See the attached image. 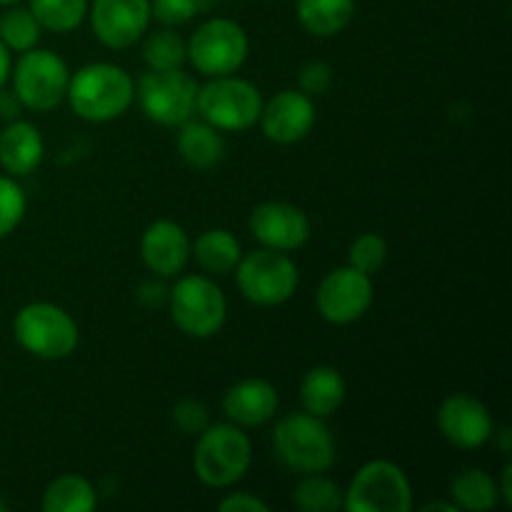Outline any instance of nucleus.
Wrapping results in <instances>:
<instances>
[{
	"mask_svg": "<svg viewBox=\"0 0 512 512\" xmlns=\"http://www.w3.org/2000/svg\"><path fill=\"white\" fill-rule=\"evenodd\" d=\"M43 512H90L98 508V490L83 475H60L43 490Z\"/></svg>",
	"mask_w": 512,
	"mask_h": 512,
	"instance_id": "obj_25",
	"label": "nucleus"
},
{
	"mask_svg": "<svg viewBox=\"0 0 512 512\" xmlns=\"http://www.w3.org/2000/svg\"><path fill=\"white\" fill-rule=\"evenodd\" d=\"M388 240L378 233H360L348 248V265L373 278L388 263Z\"/></svg>",
	"mask_w": 512,
	"mask_h": 512,
	"instance_id": "obj_30",
	"label": "nucleus"
},
{
	"mask_svg": "<svg viewBox=\"0 0 512 512\" xmlns=\"http://www.w3.org/2000/svg\"><path fill=\"white\" fill-rule=\"evenodd\" d=\"M145 268L158 278H178L190 263V235L175 220H155L140 240Z\"/></svg>",
	"mask_w": 512,
	"mask_h": 512,
	"instance_id": "obj_17",
	"label": "nucleus"
},
{
	"mask_svg": "<svg viewBox=\"0 0 512 512\" xmlns=\"http://www.w3.org/2000/svg\"><path fill=\"white\" fill-rule=\"evenodd\" d=\"M45 143L40 130L28 120H10L0 133V168L13 178H25L43 163Z\"/></svg>",
	"mask_w": 512,
	"mask_h": 512,
	"instance_id": "obj_19",
	"label": "nucleus"
},
{
	"mask_svg": "<svg viewBox=\"0 0 512 512\" xmlns=\"http://www.w3.org/2000/svg\"><path fill=\"white\" fill-rule=\"evenodd\" d=\"M298 23L315 38L343 33L355 15V0H298Z\"/></svg>",
	"mask_w": 512,
	"mask_h": 512,
	"instance_id": "obj_23",
	"label": "nucleus"
},
{
	"mask_svg": "<svg viewBox=\"0 0 512 512\" xmlns=\"http://www.w3.org/2000/svg\"><path fill=\"white\" fill-rule=\"evenodd\" d=\"M413 508V485L400 465L390 460H370L343 490V510L348 512H408Z\"/></svg>",
	"mask_w": 512,
	"mask_h": 512,
	"instance_id": "obj_10",
	"label": "nucleus"
},
{
	"mask_svg": "<svg viewBox=\"0 0 512 512\" xmlns=\"http://www.w3.org/2000/svg\"><path fill=\"white\" fill-rule=\"evenodd\" d=\"M260 110H263V95L258 85L238 78L235 73L210 78L203 88L198 85L195 113H200V118L220 133H243L253 128L260 118Z\"/></svg>",
	"mask_w": 512,
	"mask_h": 512,
	"instance_id": "obj_5",
	"label": "nucleus"
},
{
	"mask_svg": "<svg viewBox=\"0 0 512 512\" xmlns=\"http://www.w3.org/2000/svg\"><path fill=\"white\" fill-rule=\"evenodd\" d=\"M70 108L88 123H110L130 110L135 100V83L125 68L115 63H88L70 75Z\"/></svg>",
	"mask_w": 512,
	"mask_h": 512,
	"instance_id": "obj_1",
	"label": "nucleus"
},
{
	"mask_svg": "<svg viewBox=\"0 0 512 512\" xmlns=\"http://www.w3.org/2000/svg\"><path fill=\"white\" fill-rule=\"evenodd\" d=\"M498 493H500V503L512 505V465L510 463H505L503 473H500Z\"/></svg>",
	"mask_w": 512,
	"mask_h": 512,
	"instance_id": "obj_37",
	"label": "nucleus"
},
{
	"mask_svg": "<svg viewBox=\"0 0 512 512\" xmlns=\"http://www.w3.org/2000/svg\"><path fill=\"white\" fill-rule=\"evenodd\" d=\"M190 258H195L205 273L230 275L243 258V248L230 230L210 228L190 243Z\"/></svg>",
	"mask_w": 512,
	"mask_h": 512,
	"instance_id": "obj_22",
	"label": "nucleus"
},
{
	"mask_svg": "<svg viewBox=\"0 0 512 512\" xmlns=\"http://www.w3.org/2000/svg\"><path fill=\"white\" fill-rule=\"evenodd\" d=\"M248 225L253 238L263 248L283 250V253L300 250L313 235L308 213L298 205L280 203V200H270L253 208Z\"/></svg>",
	"mask_w": 512,
	"mask_h": 512,
	"instance_id": "obj_15",
	"label": "nucleus"
},
{
	"mask_svg": "<svg viewBox=\"0 0 512 512\" xmlns=\"http://www.w3.org/2000/svg\"><path fill=\"white\" fill-rule=\"evenodd\" d=\"M263 135L278 145L300 143L315 125V103L303 90H280L263 103L258 118Z\"/></svg>",
	"mask_w": 512,
	"mask_h": 512,
	"instance_id": "obj_16",
	"label": "nucleus"
},
{
	"mask_svg": "<svg viewBox=\"0 0 512 512\" xmlns=\"http://www.w3.org/2000/svg\"><path fill=\"white\" fill-rule=\"evenodd\" d=\"M193 450V470L205 488L225 490L245 478L253 463V443L245 428L233 423H210Z\"/></svg>",
	"mask_w": 512,
	"mask_h": 512,
	"instance_id": "obj_2",
	"label": "nucleus"
},
{
	"mask_svg": "<svg viewBox=\"0 0 512 512\" xmlns=\"http://www.w3.org/2000/svg\"><path fill=\"white\" fill-rule=\"evenodd\" d=\"M233 273L243 298L260 308L288 303L300 283L295 260L283 250L273 248H258L243 255Z\"/></svg>",
	"mask_w": 512,
	"mask_h": 512,
	"instance_id": "obj_7",
	"label": "nucleus"
},
{
	"mask_svg": "<svg viewBox=\"0 0 512 512\" xmlns=\"http://www.w3.org/2000/svg\"><path fill=\"white\" fill-rule=\"evenodd\" d=\"M8 508H5V503H0V512H5Z\"/></svg>",
	"mask_w": 512,
	"mask_h": 512,
	"instance_id": "obj_43",
	"label": "nucleus"
},
{
	"mask_svg": "<svg viewBox=\"0 0 512 512\" xmlns=\"http://www.w3.org/2000/svg\"><path fill=\"white\" fill-rule=\"evenodd\" d=\"M190 65L205 78L238 73L248 60L250 40L240 23L230 18H210L195 28L185 43Z\"/></svg>",
	"mask_w": 512,
	"mask_h": 512,
	"instance_id": "obj_8",
	"label": "nucleus"
},
{
	"mask_svg": "<svg viewBox=\"0 0 512 512\" xmlns=\"http://www.w3.org/2000/svg\"><path fill=\"white\" fill-rule=\"evenodd\" d=\"M220 512H268V503L253 493H230L218 503Z\"/></svg>",
	"mask_w": 512,
	"mask_h": 512,
	"instance_id": "obj_35",
	"label": "nucleus"
},
{
	"mask_svg": "<svg viewBox=\"0 0 512 512\" xmlns=\"http://www.w3.org/2000/svg\"><path fill=\"white\" fill-rule=\"evenodd\" d=\"M20 0H0V5H3V8H8V5H18Z\"/></svg>",
	"mask_w": 512,
	"mask_h": 512,
	"instance_id": "obj_41",
	"label": "nucleus"
},
{
	"mask_svg": "<svg viewBox=\"0 0 512 512\" xmlns=\"http://www.w3.org/2000/svg\"><path fill=\"white\" fill-rule=\"evenodd\" d=\"M375 298L373 280L370 275L360 273L353 265L335 268L333 273L320 280L315 290V305L325 323L330 325H353L370 310Z\"/></svg>",
	"mask_w": 512,
	"mask_h": 512,
	"instance_id": "obj_12",
	"label": "nucleus"
},
{
	"mask_svg": "<svg viewBox=\"0 0 512 512\" xmlns=\"http://www.w3.org/2000/svg\"><path fill=\"white\" fill-rule=\"evenodd\" d=\"M198 83L183 68L148 70L135 85V100L145 118L163 128H178L195 115Z\"/></svg>",
	"mask_w": 512,
	"mask_h": 512,
	"instance_id": "obj_11",
	"label": "nucleus"
},
{
	"mask_svg": "<svg viewBox=\"0 0 512 512\" xmlns=\"http://www.w3.org/2000/svg\"><path fill=\"white\" fill-rule=\"evenodd\" d=\"M440 435L460 450H478L493 440L495 420L488 405L468 393H453L440 403L435 415Z\"/></svg>",
	"mask_w": 512,
	"mask_h": 512,
	"instance_id": "obj_13",
	"label": "nucleus"
},
{
	"mask_svg": "<svg viewBox=\"0 0 512 512\" xmlns=\"http://www.w3.org/2000/svg\"><path fill=\"white\" fill-rule=\"evenodd\" d=\"M273 450L280 463L300 475L325 473L335 463V438L325 418L290 413L273 428Z\"/></svg>",
	"mask_w": 512,
	"mask_h": 512,
	"instance_id": "obj_3",
	"label": "nucleus"
},
{
	"mask_svg": "<svg viewBox=\"0 0 512 512\" xmlns=\"http://www.w3.org/2000/svg\"><path fill=\"white\" fill-rule=\"evenodd\" d=\"M450 500L458 510L485 512L500 505L498 480L483 468H465L450 480Z\"/></svg>",
	"mask_w": 512,
	"mask_h": 512,
	"instance_id": "obj_24",
	"label": "nucleus"
},
{
	"mask_svg": "<svg viewBox=\"0 0 512 512\" xmlns=\"http://www.w3.org/2000/svg\"><path fill=\"white\" fill-rule=\"evenodd\" d=\"M23 110V103L18 100V95L13 90H5V85L0 88V118L5 120H15Z\"/></svg>",
	"mask_w": 512,
	"mask_h": 512,
	"instance_id": "obj_36",
	"label": "nucleus"
},
{
	"mask_svg": "<svg viewBox=\"0 0 512 512\" xmlns=\"http://www.w3.org/2000/svg\"><path fill=\"white\" fill-rule=\"evenodd\" d=\"M173 423L178 425L180 433L200 435L210 425V410L203 400L183 398L173 405Z\"/></svg>",
	"mask_w": 512,
	"mask_h": 512,
	"instance_id": "obj_33",
	"label": "nucleus"
},
{
	"mask_svg": "<svg viewBox=\"0 0 512 512\" xmlns=\"http://www.w3.org/2000/svg\"><path fill=\"white\" fill-rule=\"evenodd\" d=\"M88 0H30V13L50 33H73L88 18Z\"/></svg>",
	"mask_w": 512,
	"mask_h": 512,
	"instance_id": "obj_27",
	"label": "nucleus"
},
{
	"mask_svg": "<svg viewBox=\"0 0 512 512\" xmlns=\"http://www.w3.org/2000/svg\"><path fill=\"white\" fill-rule=\"evenodd\" d=\"M88 18L95 38L105 48L125 50L148 33L153 15L150 0H93Z\"/></svg>",
	"mask_w": 512,
	"mask_h": 512,
	"instance_id": "obj_14",
	"label": "nucleus"
},
{
	"mask_svg": "<svg viewBox=\"0 0 512 512\" xmlns=\"http://www.w3.org/2000/svg\"><path fill=\"white\" fill-rule=\"evenodd\" d=\"M348 385L343 373L333 365H315L303 375L300 383V403L303 410L318 418H330L343 405Z\"/></svg>",
	"mask_w": 512,
	"mask_h": 512,
	"instance_id": "obj_20",
	"label": "nucleus"
},
{
	"mask_svg": "<svg viewBox=\"0 0 512 512\" xmlns=\"http://www.w3.org/2000/svg\"><path fill=\"white\" fill-rule=\"evenodd\" d=\"M13 93L23 108L33 113H48L65 100L70 83V70L58 53L45 48H30L20 53L18 63L10 70Z\"/></svg>",
	"mask_w": 512,
	"mask_h": 512,
	"instance_id": "obj_9",
	"label": "nucleus"
},
{
	"mask_svg": "<svg viewBox=\"0 0 512 512\" xmlns=\"http://www.w3.org/2000/svg\"><path fill=\"white\" fill-rule=\"evenodd\" d=\"M170 318L188 338H213L228 320V300L208 275H183L170 290Z\"/></svg>",
	"mask_w": 512,
	"mask_h": 512,
	"instance_id": "obj_6",
	"label": "nucleus"
},
{
	"mask_svg": "<svg viewBox=\"0 0 512 512\" xmlns=\"http://www.w3.org/2000/svg\"><path fill=\"white\" fill-rule=\"evenodd\" d=\"M333 83V68H330L325 60H308V63L300 68L298 73V90H303L305 95L315 98V95H323L325 90Z\"/></svg>",
	"mask_w": 512,
	"mask_h": 512,
	"instance_id": "obj_34",
	"label": "nucleus"
},
{
	"mask_svg": "<svg viewBox=\"0 0 512 512\" xmlns=\"http://www.w3.org/2000/svg\"><path fill=\"white\" fill-rule=\"evenodd\" d=\"M10 70H13V53L0 40V88L10 80Z\"/></svg>",
	"mask_w": 512,
	"mask_h": 512,
	"instance_id": "obj_38",
	"label": "nucleus"
},
{
	"mask_svg": "<svg viewBox=\"0 0 512 512\" xmlns=\"http://www.w3.org/2000/svg\"><path fill=\"white\" fill-rule=\"evenodd\" d=\"M293 505L300 512H340L343 510V488L323 473L303 475L293 490Z\"/></svg>",
	"mask_w": 512,
	"mask_h": 512,
	"instance_id": "obj_26",
	"label": "nucleus"
},
{
	"mask_svg": "<svg viewBox=\"0 0 512 512\" xmlns=\"http://www.w3.org/2000/svg\"><path fill=\"white\" fill-rule=\"evenodd\" d=\"M493 438L498 440L500 453L510 455V450H512V433H510L508 425H500V428H495V430H493Z\"/></svg>",
	"mask_w": 512,
	"mask_h": 512,
	"instance_id": "obj_39",
	"label": "nucleus"
},
{
	"mask_svg": "<svg viewBox=\"0 0 512 512\" xmlns=\"http://www.w3.org/2000/svg\"><path fill=\"white\" fill-rule=\"evenodd\" d=\"M280 395L273 383L263 378H245L228 388L223 398V415L238 428H260L278 413Z\"/></svg>",
	"mask_w": 512,
	"mask_h": 512,
	"instance_id": "obj_18",
	"label": "nucleus"
},
{
	"mask_svg": "<svg viewBox=\"0 0 512 512\" xmlns=\"http://www.w3.org/2000/svg\"><path fill=\"white\" fill-rule=\"evenodd\" d=\"M178 153L190 168L195 170H210L223 160L225 155V140L218 128H213L205 120H185L178 125Z\"/></svg>",
	"mask_w": 512,
	"mask_h": 512,
	"instance_id": "obj_21",
	"label": "nucleus"
},
{
	"mask_svg": "<svg viewBox=\"0 0 512 512\" xmlns=\"http://www.w3.org/2000/svg\"><path fill=\"white\" fill-rule=\"evenodd\" d=\"M25 210H28V198L18 178L8 173L0 175V240L15 233V228L23 223Z\"/></svg>",
	"mask_w": 512,
	"mask_h": 512,
	"instance_id": "obj_31",
	"label": "nucleus"
},
{
	"mask_svg": "<svg viewBox=\"0 0 512 512\" xmlns=\"http://www.w3.org/2000/svg\"><path fill=\"white\" fill-rule=\"evenodd\" d=\"M203 10L200 0H150V15L163 28H178L190 23Z\"/></svg>",
	"mask_w": 512,
	"mask_h": 512,
	"instance_id": "obj_32",
	"label": "nucleus"
},
{
	"mask_svg": "<svg viewBox=\"0 0 512 512\" xmlns=\"http://www.w3.org/2000/svg\"><path fill=\"white\" fill-rule=\"evenodd\" d=\"M420 510H423V512H460L453 505V500H433V503L423 505Z\"/></svg>",
	"mask_w": 512,
	"mask_h": 512,
	"instance_id": "obj_40",
	"label": "nucleus"
},
{
	"mask_svg": "<svg viewBox=\"0 0 512 512\" xmlns=\"http://www.w3.org/2000/svg\"><path fill=\"white\" fill-rule=\"evenodd\" d=\"M143 60L148 70H175L183 68L188 53H185V40L173 28H160L155 33L145 35Z\"/></svg>",
	"mask_w": 512,
	"mask_h": 512,
	"instance_id": "obj_29",
	"label": "nucleus"
},
{
	"mask_svg": "<svg viewBox=\"0 0 512 512\" xmlns=\"http://www.w3.org/2000/svg\"><path fill=\"white\" fill-rule=\"evenodd\" d=\"M200 3H203V8H205V5H210V3H220V0H200Z\"/></svg>",
	"mask_w": 512,
	"mask_h": 512,
	"instance_id": "obj_42",
	"label": "nucleus"
},
{
	"mask_svg": "<svg viewBox=\"0 0 512 512\" xmlns=\"http://www.w3.org/2000/svg\"><path fill=\"white\" fill-rule=\"evenodd\" d=\"M40 33H43V28L30 13V8L8 5V10L0 15V40L10 53H25V50L35 48Z\"/></svg>",
	"mask_w": 512,
	"mask_h": 512,
	"instance_id": "obj_28",
	"label": "nucleus"
},
{
	"mask_svg": "<svg viewBox=\"0 0 512 512\" xmlns=\"http://www.w3.org/2000/svg\"><path fill=\"white\" fill-rule=\"evenodd\" d=\"M13 338L40 360H65L78 350L80 330L73 315L55 303H28L15 313Z\"/></svg>",
	"mask_w": 512,
	"mask_h": 512,
	"instance_id": "obj_4",
	"label": "nucleus"
}]
</instances>
